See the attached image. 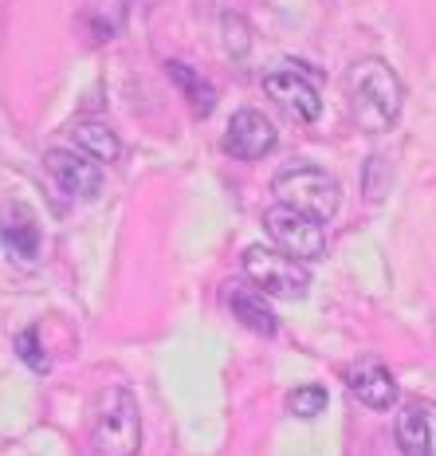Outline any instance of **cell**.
<instances>
[{
    "instance_id": "5b68a950",
    "label": "cell",
    "mask_w": 436,
    "mask_h": 456,
    "mask_svg": "<svg viewBox=\"0 0 436 456\" xmlns=\"http://www.w3.org/2000/svg\"><path fill=\"white\" fill-rule=\"evenodd\" d=\"M263 228L276 240L279 252H287L291 260H319L327 252V232L322 221H315L311 213H299L291 205H271L263 213Z\"/></svg>"
},
{
    "instance_id": "e0dca14e",
    "label": "cell",
    "mask_w": 436,
    "mask_h": 456,
    "mask_svg": "<svg viewBox=\"0 0 436 456\" xmlns=\"http://www.w3.org/2000/svg\"><path fill=\"white\" fill-rule=\"evenodd\" d=\"M224 32H229V36H224V40H229V52H236V55H244V52H248V28H244V20H240V16H224Z\"/></svg>"
},
{
    "instance_id": "7c38bea8",
    "label": "cell",
    "mask_w": 436,
    "mask_h": 456,
    "mask_svg": "<svg viewBox=\"0 0 436 456\" xmlns=\"http://www.w3.org/2000/svg\"><path fill=\"white\" fill-rule=\"evenodd\" d=\"M397 444L405 456H432V402H409L397 413Z\"/></svg>"
},
{
    "instance_id": "8992f818",
    "label": "cell",
    "mask_w": 436,
    "mask_h": 456,
    "mask_svg": "<svg viewBox=\"0 0 436 456\" xmlns=\"http://www.w3.org/2000/svg\"><path fill=\"white\" fill-rule=\"evenodd\" d=\"M263 91H268V99L276 102V107L287 114V118H295V122H319L322 99H319L315 83H311L303 71H295V68L271 71L268 79H263Z\"/></svg>"
},
{
    "instance_id": "2e32d148",
    "label": "cell",
    "mask_w": 436,
    "mask_h": 456,
    "mask_svg": "<svg viewBox=\"0 0 436 456\" xmlns=\"http://www.w3.org/2000/svg\"><path fill=\"white\" fill-rule=\"evenodd\" d=\"M16 354H20L36 374H47V370H52V358H47V350L40 346V335H36V330H20V335H16Z\"/></svg>"
},
{
    "instance_id": "4fadbf2b",
    "label": "cell",
    "mask_w": 436,
    "mask_h": 456,
    "mask_svg": "<svg viewBox=\"0 0 436 456\" xmlns=\"http://www.w3.org/2000/svg\"><path fill=\"white\" fill-rule=\"evenodd\" d=\"M71 138H75V146H79L87 158H94V161H115L122 154L118 134L99 118H79L71 126Z\"/></svg>"
},
{
    "instance_id": "8fae6325",
    "label": "cell",
    "mask_w": 436,
    "mask_h": 456,
    "mask_svg": "<svg viewBox=\"0 0 436 456\" xmlns=\"http://www.w3.org/2000/svg\"><path fill=\"white\" fill-rule=\"evenodd\" d=\"M224 303H229L232 315L240 319L248 330H255V335L271 338V335L279 330V322H276V315H271V307H268V299H263V291L252 288V283H240V280L224 283Z\"/></svg>"
},
{
    "instance_id": "6da1fadb",
    "label": "cell",
    "mask_w": 436,
    "mask_h": 456,
    "mask_svg": "<svg viewBox=\"0 0 436 456\" xmlns=\"http://www.w3.org/2000/svg\"><path fill=\"white\" fill-rule=\"evenodd\" d=\"M346 94H350V110H354L358 126L369 134H385L393 130L397 114L405 107V87L397 79V71L385 60H358L346 71Z\"/></svg>"
},
{
    "instance_id": "9c48e42d",
    "label": "cell",
    "mask_w": 436,
    "mask_h": 456,
    "mask_svg": "<svg viewBox=\"0 0 436 456\" xmlns=\"http://www.w3.org/2000/svg\"><path fill=\"white\" fill-rule=\"evenodd\" d=\"M224 150L240 161H255V158L271 154L276 150V126L252 107L236 110L229 122V134H224Z\"/></svg>"
},
{
    "instance_id": "3957f363",
    "label": "cell",
    "mask_w": 436,
    "mask_h": 456,
    "mask_svg": "<svg viewBox=\"0 0 436 456\" xmlns=\"http://www.w3.org/2000/svg\"><path fill=\"white\" fill-rule=\"evenodd\" d=\"M271 189H276L279 205H291V208H299V213H311L322 224H327L330 216L338 213V205H343V189H338L335 177H330L327 169H319V166H307V161H295V166L279 169Z\"/></svg>"
},
{
    "instance_id": "5bb4252c",
    "label": "cell",
    "mask_w": 436,
    "mask_h": 456,
    "mask_svg": "<svg viewBox=\"0 0 436 456\" xmlns=\"http://www.w3.org/2000/svg\"><path fill=\"white\" fill-rule=\"evenodd\" d=\"M166 68H169V79H174L177 87L185 91V99H189V107H193L197 118H208V114H213V107H216V91H213V83L201 79L197 71H189L185 63H166Z\"/></svg>"
},
{
    "instance_id": "30bf717a",
    "label": "cell",
    "mask_w": 436,
    "mask_h": 456,
    "mask_svg": "<svg viewBox=\"0 0 436 456\" xmlns=\"http://www.w3.org/2000/svg\"><path fill=\"white\" fill-rule=\"evenodd\" d=\"M346 386H350V394H354L358 402L369 405V410H390V405L397 402L393 374L382 362H377V358H362V362L350 366Z\"/></svg>"
},
{
    "instance_id": "7a4b0ae2",
    "label": "cell",
    "mask_w": 436,
    "mask_h": 456,
    "mask_svg": "<svg viewBox=\"0 0 436 456\" xmlns=\"http://www.w3.org/2000/svg\"><path fill=\"white\" fill-rule=\"evenodd\" d=\"M91 444H94V456H138L141 413L130 389H107V394H99Z\"/></svg>"
},
{
    "instance_id": "ba28073f",
    "label": "cell",
    "mask_w": 436,
    "mask_h": 456,
    "mask_svg": "<svg viewBox=\"0 0 436 456\" xmlns=\"http://www.w3.org/2000/svg\"><path fill=\"white\" fill-rule=\"evenodd\" d=\"M0 240L4 252L20 264H36L40 260V221L24 201H4L0 205Z\"/></svg>"
},
{
    "instance_id": "9a60e30c",
    "label": "cell",
    "mask_w": 436,
    "mask_h": 456,
    "mask_svg": "<svg viewBox=\"0 0 436 456\" xmlns=\"http://www.w3.org/2000/svg\"><path fill=\"white\" fill-rule=\"evenodd\" d=\"M327 389L322 386H299L295 394L287 397V410L295 413V417H303V421H311V417H319V413H327Z\"/></svg>"
},
{
    "instance_id": "52a82bcc",
    "label": "cell",
    "mask_w": 436,
    "mask_h": 456,
    "mask_svg": "<svg viewBox=\"0 0 436 456\" xmlns=\"http://www.w3.org/2000/svg\"><path fill=\"white\" fill-rule=\"evenodd\" d=\"M44 166L52 174V182L63 189L68 197H79V201H91L102 189V166L87 154H75V150H47Z\"/></svg>"
},
{
    "instance_id": "277c9868",
    "label": "cell",
    "mask_w": 436,
    "mask_h": 456,
    "mask_svg": "<svg viewBox=\"0 0 436 456\" xmlns=\"http://www.w3.org/2000/svg\"><path fill=\"white\" fill-rule=\"evenodd\" d=\"M244 275L252 280V288H260L271 299H303L311 288L307 264L291 260L279 248H263V244H252L244 252Z\"/></svg>"
}]
</instances>
